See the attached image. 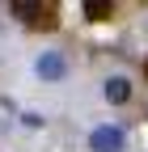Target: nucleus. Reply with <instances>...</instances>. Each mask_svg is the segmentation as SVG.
Returning <instances> with one entry per match:
<instances>
[{"label": "nucleus", "mask_w": 148, "mask_h": 152, "mask_svg": "<svg viewBox=\"0 0 148 152\" xmlns=\"http://www.w3.org/2000/svg\"><path fill=\"white\" fill-rule=\"evenodd\" d=\"M42 123H47V118H42L38 110H26V114H21V127H30V131H38Z\"/></svg>", "instance_id": "6"}, {"label": "nucleus", "mask_w": 148, "mask_h": 152, "mask_svg": "<svg viewBox=\"0 0 148 152\" xmlns=\"http://www.w3.org/2000/svg\"><path fill=\"white\" fill-rule=\"evenodd\" d=\"M89 152H127V131L119 123H97L89 127Z\"/></svg>", "instance_id": "1"}, {"label": "nucleus", "mask_w": 148, "mask_h": 152, "mask_svg": "<svg viewBox=\"0 0 148 152\" xmlns=\"http://www.w3.org/2000/svg\"><path fill=\"white\" fill-rule=\"evenodd\" d=\"M102 97H106L110 106H127V102H131V76H123V72L106 76V85H102Z\"/></svg>", "instance_id": "4"}, {"label": "nucleus", "mask_w": 148, "mask_h": 152, "mask_svg": "<svg viewBox=\"0 0 148 152\" xmlns=\"http://www.w3.org/2000/svg\"><path fill=\"white\" fill-rule=\"evenodd\" d=\"M85 13H89V21H106V17L114 13V4H106V0H89Z\"/></svg>", "instance_id": "5"}, {"label": "nucleus", "mask_w": 148, "mask_h": 152, "mask_svg": "<svg viewBox=\"0 0 148 152\" xmlns=\"http://www.w3.org/2000/svg\"><path fill=\"white\" fill-rule=\"evenodd\" d=\"M34 72H38L42 85H59V80H68V55L64 51H42L34 59Z\"/></svg>", "instance_id": "3"}, {"label": "nucleus", "mask_w": 148, "mask_h": 152, "mask_svg": "<svg viewBox=\"0 0 148 152\" xmlns=\"http://www.w3.org/2000/svg\"><path fill=\"white\" fill-rule=\"evenodd\" d=\"M9 13L21 17L26 26H55V4H42V0H13Z\"/></svg>", "instance_id": "2"}]
</instances>
